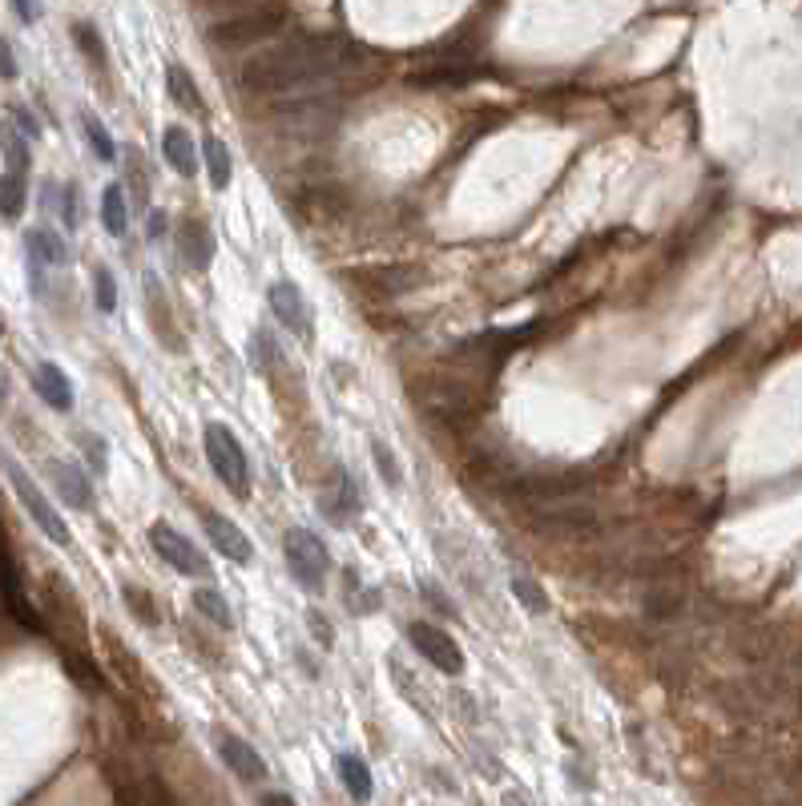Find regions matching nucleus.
<instances>
[{
  "label": "nucleus",
  "instance_id": "nucleus-1",
  "mask_svg": "<svg viewBox=\"0 0 802 806\" xmlns=\"http://www.w3.org/2000/svg\"><path fill=\"white\" fill-rule=\"evenodd\" d=\"M371 53L355 45L343 33H314V37L283 41L278 49L259 53L242 65V89L259 93V98H302L311 89L326 86L331 77L364 69Z\"/></svg>",
  "mask_w": 802,
  "mask_h": 806
},
{
  "label": "nucleus",
  "instance_id": "nucleus-2",
  "mask_svg": "<svg viewBox=\"0 0 802 806\" xmlns=\"http://www.w3.org/2000/svg\"><path fill=\"white\" fill-rule=\"evenodd\" d=\"M202 440H206V459H210L214 476L226 484V492L239 500L251 497V464H247L239 435L230 432L226 423H206Z\"/></svg>",
  "mask_w": 802,
  "mask_h": 806
},
{
  "label": "nucleus",
  "instance_id": "nucleus-3",
  "mask_svg": "<svg viewBox=\"0 0 802 806\" xmlns=\"http://www.w3.org/2000/svg\"><path fill=\"white\" fill-rule=\"evenodd\" d=\"M0 468H4V476L13 480V492L21 497V504H25V512L33 516V524H37L41 533L49 536L57 548H69L73 545V536H69V524L61 521V512H53V504L45 500V492H41L37 484H33V476H28L21 464H16L13 456H4L0 452Z\"/></svg>",
  "mask_w": 802,
  "mask_h": 806
},
{
  "label": "nucleus",
  "instance_id": "nucleus-4",
  "mask_svg": "<svg viewBox=\"0 0 802 806\" xmlns=\"http://www.w3.org/2000/svg\"><path fill=\"white\" fill-rule=\"evenodd\" d=\"M283 557H287L290 577L307 593H323L326 572H331V557H326V545L311 529H287V536H283Z\"/></svg>",
  "mask_w": 802,
  "mask_h": 806
},
{
  "label": "nucleus",
  "instance_id": "nucleus-5",
  "mask_svg": "<svg viewBox=\"0 0 802 806\" xmlns=\"http://www.w3.org/2000/svg\"><path fill=\"white\" fill-rule=\"evenodd\" d=\"M283 21H287V9H278V4L230 9V16L210 29V37L222 41V45H251V41H263V37H271V33H278Z\"/></svg>",
  "mask_w": 802,
  "mask_h": 806
},
{
  "label": "nucleus",
  "instance_id": "nucleus-6",
  "mask_svg": "<svg viewBox=\"0 0 802 806\" xmlns=\"http://www.w3.org/2000/svg\"><path fill=\"white\" fill-rule=\"evenodd\" d=\"M150 545L153 553L170 565L174 572H182V577H210V560H206V553H202L190 536H182L177 529H170L165 521H158L150 529Z\"/></svg>",
  "mask_w": 802,
  "mask_h": 806
},
{
  "label": "nucleus",
  "instance_id": "nucleus-7",
  "mask_svg": "<svg viewBox=\"0 0 802 806\" xmlns=\"http://www.w3.org/2000/svg\"><path fill=\"white\" fill-rule=\"evenodd\" d=\"M408 637H412L415 649H420L439 673H448V678H460V673H465V654H460V645L451 642V633H444L439 625L412 621V625H408Z\"/></svg>",
  "mask_w": 802,
  "mask_h": 806
},
{
  "label": "nucleus",
  "instance_id": "nucleus-8",
  "mask_svg": "<svg viewBox=\"0 0 802 806\" xmlns=\"http://www.w3.org/2000/svg\"><path fill=\"white\" fill-rule=\"evenodd\" d=\"M352 279L371 298H400L408 291H415L424 271L420 266H403V262H388V266H359V271H352Z\"/></svg>",
  "mask_w": 802,
  "mask_h": 806
},
{
  "label": "nucleus",
  "instance_id": "nucleus-9",
  "mask_svg": "<svg viewBox=\"0 0 802 806\" xmlns=\"http://www.w3.org/2000/svg\"><path fill=\"white\" fill-rule=\"evenodd\" d=\"M266 298H271V310H275V319L287 327L290 336H299L302 343L314 336L311 327V307H307V298H302L299 283H290V279H278V283H271V291H266Z\"/></svg>",
  "mask_w": 802,
  "mask_h": 806
},
{
  "label": "nucleus",
  "instance_id": "nucleus-10",
  "mask_svg": "<svg viewBox=\"0 0 802 806\" xmlns=\"http://www.w3.org/2000/svg\"><path fill=\"white\" fill-rule=\"evenodd\" d=\"M202 529H206L210 545L218 548L226 560H234V565H251V560H254L251 536L242 533L239 524H230L226 516H218V512H206V516H202Z\"/></svg>",
  "mask_w": 802,
  "mask_h": 806
},
{
  "label": "nucleus",
  "instance_id": "nucleus-11",
  "mask_svg": "<svg viewBox=\"0 0 802 806\" xmlns=\"http://www.w3.org/2000/svg\"><path fill=\"white\" fill-rule=\"evenodd\" d=\"M214 738H218V754H222V762L234 770L242 782H263L266 779L263 754H259L247 738H239V734H230V730H218Z\"/></svg>",
  "mask_w": 802,
  "mask_h": 806
},
{
  "label": "nucleus",
  "instance_id": "nucleus-12",
  "mask_svg": "<svg viewBox=\"0 0 802 806\" xmlns=\"http://www.w3.org/2000/svg\"><path fill=\"white\" fill-rule=\"evenodd\" d=\"M177 254H182V262H186L190 271H206L214 262L210 226L202 223V218H186V223L177 226Z\"/></svg>",
  "mask_w": 802,
  "mask_h": 806
},
{
  "label": "nucleus",
  "instance_id": "nucleus-13",
  "mask_svg": "<svg viewBox=\"0 0 802 806\" xmlns=\"http://www.w3.org/2000/svg\"><path fill=\"white\" fill-rule=\"evenodd\" d=\"M49 476L53 488L65 497V504L73 509H93V488H89V476L77 464H65V459H49Z\"/></svg>",
  "mask_w": 802,
  "mask_h": 806
},
{
  "label": "nucleus",
  "instance_id": "nucleus-14",
  "mask_svg": "<svg viewBox=\"0 0 802 806\" xmlns=\"http://www.w3.org/2000/svg\"><path fill=\"white\" fill-rule=\"evenodd\" d=\"M162 149H165V161L174 166L182 178H194L198 170V149H194V137H190L186 125H170L162 137Z\"/></svg>",
  "mask_w": 802,
  "mask_h": 806
},
{
  "label": "nucleus",
  "instance_id": "nucleus-15",
  "mask_svg": "<svg viewBox=\"0 0 802 806\" xmlns=\"http://www.w3.org/2000/svg\"><path fill=\"white\" fill-rule=\"evenodd\" d=\"M323 512L335 524L355 521V512H359V492H355V484H352V476H347V472H335L331 492L323 497Z\"/></svg>",
  "mask_w": 802,
  "mask_h": 806
},
{
  "label": "nucleus",
  "instance_id": "nucleus-16",
  "mask_svg": "<svg viewBox=\"0 0 802 806\" xmlns=\"http://www.w3.org/2000/svg\"><path fill=\"white\" fill-rule=\"evenodd\" d=\"M37 391L49 408L73 411V384H69V375H65L57 363H41L37 367Z\"/></svg>",
  "mask_w": 802,
  "mask_h": 806
},
{
  "label": "nucleus",
  "instance_id": "nucleus-17",
  "mask_svg": "<svg viewBox=\"0 0 802 806\" xmlns=\"http://www.w3.org/2000/svg\"><path fill=\"white\" fill-rule=\"evenodd\" d=\"M28 262H45V266H65L69 262V247H65L61 235H53L49 226H37L25 235Z\"/></svg>",
  "mask_w": 802,
  "mask_h": 806
},
{
  "label": "nucleus",
  "instance_id": "nucleus-18",
  "mask_svg": "<svg viewBox=\"0 0 802 806\" xmlns=\"http://www.w3.org/2000/svg\"><path fill=\"white\" fill-rule=\"evenodd\" d=\"M335 770H339V782L347 786V794H352L355 803H371V791H376V786H371V770H367L364 758L339 754Z\"/></svg>",
  "mask_w": 802,
  "mask_h": 806
},
{
  "label": "nucleus",
  "instance_id": "nucleus-19",
  "mask_svg": "<svg viewBox=\"0 0 802 806\" xmlns=\"http://www.w3.org/2000/svg\"><path fill=\"white\" fill-rule=\"evenodd\" d=\"M202 161H206V174H210L214 190L230 186V178H234V161H230V149H226L222 137L210 134L206 141H202Z\"/></svg>",
  "mask_w": 802,
  "mask_h": 806
},
{
  "label": "nucleus",
  "instance_id": "nucleus-20",
  "mask_svg": "<svg viewBox=\"0 0 802 806\" xmlns=\"http://www.w3.org/2000/svg\"><path fill=\"white\" fill-rule=\"evenodd\" d=\"M101 226H105L113 238L126 235V226H129L126 190L117 186V182H110V186H105V194H101Z\"/></svg>",
  "mask_w": 802,
  "mask_h": 806
},
{
  "label": "nucleus",
  "instance_id": "nucleus-21",
  "mask_svg": "<svg viewBox=\"0 0 802 806\" xmlns=\"http://www.w3.org/2000/svg\"><path fill=\"white\" fill-rule=\"evenodd\" d=\"M0 149H4V161H9V174L25 178L28 174V141L21 137L13 122H0Z\"/></svg>",
  "mask_w": 802,
  "mask_h": 806
},
{
  "label": "nucleus",
  "instance_id": "nucleus-22",
  "mask_svg": "<svg viewBox=\"0 0 802 806\" xmlns=\"http://www.w3.org/2000/svg\"><path fill=\"white\" fill-rule=\"evenodd\" d=\"M165 89H170V98H174L182 110H190V113H202V110H206V105H202V98H198V86H194V77H190L182 65H170V69H165Z\"/></svg>",
  "mask_w": 802,
  "mask_h": 806
},
{
  "label": "nucleus",
  "instance_id": "nucleus-23",
  "mask_svg": "<svg viewBox=\"0 0 802 806\" xmlns=\"http://www.w3.org/2000/svg\"><path fill=\"white\" fill-rule=\"evenodd\" d=\"M194 605H198L202 617L214 621L218 629H230V625H234V617H230V605H226V597L218 593V589H206V584H202V589H194Z\"/></svg>",
  "mask_w": 802,
  "mask_h": 806
},
{
  "label": "nucleus",
  "instance_id": "nucleus-24",
  "mask_svg": "<svg viewBox=\"0 0 802 806\" xmlns=\"http://www.w3.org/2000/svg\"><path fill=\"white\" fill-rule=\"evenodd\" d=\"M0 214L4 218H21L25 214V178L0 174Z\"/></svg>",
  "mask_w": 802,
  "mask_h": 806
},
{
  "label": "nucleus",
  "instance_id": "nucleus-25",
  "mask_svg": "<svg viewBox=\"0 0 802 806\" xmlns=\"http://www.w3.org/2000/svg\"><path fill=\"white\" fill-rule=\"evenodd\" d=\"M81 125H85V137H89V146H93V154H98V161H117V146H113V137L105 134V125H101L93 113H81Z\"/></svg>",
  "mask_w": 802,
  "mask_h": 806
},
{
  "label": "nucleus",
  "instance_id": "nucleus-26",
  "mask_svg": "<svg viewBox=\"0 0 802 806\" xmlns=\"http://www.w3.org/2000/svg\"><path fill=\"white\" fill-rule=\"evenodd\" d=\"M513 593L525 601L528 613H549V597H545V589L532 584L528 577H513Z\"/></svg>",
  "mask_w": 802,
  "mask_h": 806
},
{
  "label": "nucleus",
  "instance_id": "nucleus-27",
  "mask_svg": "<svg viewBox=\"0 0 802 806\" xmlns=\"http://www.w3.org/2000/svg\"><path fill=\"white\" fill-rule=\"evenodd\" d=\"M371 459H376L379 472H383V484H388V488H400V464H396V456H391V447L383 444V440H371Z\"/></svg>",
  "mask_w": 802,
  "mask_h": 806
},
{
  "label": "nucleus",
  "instance_id": "nucleus-28",
  "mask_svg": "<svg viewBox=\"0 0 802 806\" xmlns=\"http://www.w3.org/2000/svg\"><path fill=\"white\" fill-rule=\"evenodd\" d=\"M93 295H98V310H105V315H113L117 310V286H113V274L105 271V266H98V274H93Z\"/></svg>",
  "mask_w": 802,
  "mask_h": 806
},
{
  "label": "nucleus",
  "instance_id": "nucleus-29",
  "mask_svg": "<svg viewBox=\"0 0 802 806\" xmlns=\"http://www.w3.org/2000/svg\"><path fill=\"white\" fill-rule=\"evenodd\" d=\"M73 37H77V45L89 53V61L101 69V65H105V45H101L98 29H93V25H73Z\"/></svg>",
  "mask_w": 802,
  "mask_h": 806
},
{
  "label": "nucleus",
  "instance_id": "nucleus-30",
  "mask_svg": "<svg viewBox=\"0 0 802 806\" xmlns=\"http://www.w3.org/2000/svg\"><path fill=\"white\" fill-rule=\"evenodd\" d=\"M122 593H126V601L134 605V617H138L141 625H153V621H158V613H153V601H150V597H141L138 584H126Z\"/></svg>",
  "mask_w": 802,
  "mask_h": 806
},
{
  "label": "nucleus",
  "instance_id": "nucleus-31",
  "mask_svg": "<svg viewBox=\"0 0 802 806\" xmlns=\"http://www.w3.org/2000/svg\"><path fill=\"white\" fill-rule=\"evenodd\" d=\"M61 223L69 226V230H77V226H81V214H77V186L61 190Z\"/></svg>",
  "mask_w": 802,
  "mask_h": 806
},
{
  "label": "nucleus",
  "instance_id": "nucleus-32",
  "mask_svg": "<svg viewBox=\"0 0 802 806\" xmlns=\"http://www.w3.org/2000/svg\"><path fill=\"white\" fill-rule=\"evenodd\" d=\"M81 444H85L89 459H93V472H105V464H110V459H105V444H101L98 435H81Z\"/></svg>",
  "mask_w": 802,
  "mask_h": 806
},
{
  "label": "nucleus",
  "instance_id": "nucleus-33",
  "mask_svg": "<svg viewBox=\"0 0 802 806\" xmlns=\"http://www.w3.org/2000/svg\"><path fill=\"white\" fill-rule=\"evenodd\" d=\"M0 77H16V61H13V49L0 41Z\"/></svg>",
  "mask_w": 802,
  "mask_h": 806
},
{
  "label": "nucleus",
  "instance_id": "nucleus-34",
  "mask_svg": "<svg viewBox=\"0 0 802 806\" xmlns=\"http://www.w3.org/2000/svg\"><path fill=\"white\" fill-rule=\"evenodd\" d=\"M13 113H16V122H21L16 129H25V137H41V125L33 122V113H25V110H13Z\"/></svg>",
  "mask_w": 802,
  "mask_h": 806
},
{
  "label": "nucleus",
  "instance_id": "nucleus-35",
  "mask_svg": "<svg viewBox=\"0 0 802 806\" xmlns=\"http://www.w3.org/2000/svg\"><path fill=\"white\" fill-rule=\"evenodd\" d=\"M263 806H295V798L290 794H266Z\"/></svg>",
  "mask_w": 802,
  "mask_h": 806
},
{
  "label": "nucleus",
  "instance_id": "nucleus-36",
  "mask_svg": "<svg viewBox=\"0 0 802 806\" xmlns=\"http://www.w3.org/2000/svg\"><path fill=\"white\" fill-rule=\"evenodd\" d=\"M13 13L21 16V21H37V9H33V4H13Z\"/></svg>",
  "mask_w": 802,
  "mask_h": 806
},
{
  "label": "nucleus",
  "instance_id": "nucleus-37",
  "mask_svg": "<svg viewBox=\"0 0 802 806\" xmlns=\"http://www.w3.org/2000/svg\"><path fill=\"white\" fill-rule=\"evenodd\" d=\"M162 230H165V218H162V214H153V218H150V235L158 238Z\"/></svg>",
  "mask_w": 802,
  "mask_h": 806
},
{
  "label": "nucleus",
  "instance_id": "nucleus-38",
  "mask_svg": "<svg viewBox=\"0 0 802 806\" xmlns=\"http://www.w3.org/2000/svg\"><path fill=\"white\" fill-rule=\"evenodd\" d=\"M4 391H9V384H4V372H0V399H4Z\"/></svg>",
  "mask_w": 802,
  "mask_h": 806
}]
</instances>
